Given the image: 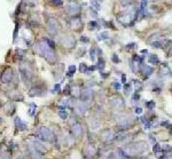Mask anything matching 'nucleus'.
<instances>
[{
  "label": "nucleus",
  "mask_w": 172,
  "mask_h": 159,
  "mask_svg": "<svg viewBox=\"0 0 172 159\" xmlns=\"http://www.w3.org/2000/svg\"><path fill=\"white\" fill-rule=\"evenodd\" d=\"M145 72H146V76H147V77H149V76H150V74L154 72V70L150 68V67H146V68H145Z\"/></svg>",
  "instance_id": "2f4dec72"
},
{
  "label": "nucleus",
  "mask_w": 172,
  "mask_h": 159,
  "mask_svg": "<svg viewBox=\"0 0 172 159\" xmlns=\"http://www.w3.org/2000/svg\"><path fill=\"white\" fill-rule=\"evenodd\" d=\"M54 1V5L55 6H60V5H62V2H63V0H53Z\"/></svg>",
  "instance_id": "c9c22d12"
},
{
  "label": "nucleus",
  "mask_w": 172,
  "mask_h": 159,
  "mask_svg": "<svg viewBox=\"0 0 172 159\" xmlns=\"http://www.w3.org/2000/svg\"><path fill=\"white\" fill-rule=\"evenodd\" d=\"M97 155V148L92 144H88L85 149H84V156L86 158H92L93 156Z\"/></svg>",
  "instance_id": "ddd939ff"
},
{
  "label": "nucleus",
  "mask_w": 172,
  "mask_h": 159,
  "mask_svg": "<svg viewBox=\"0 0 172 159\" xmlns=\"http://www.w3.org/2000/svg\"><path fill=\"white\" fill-rule=\"evenodd\" d=\"M20 73H21L22 79L25 81V84H28V81H30V80H31V78H32V76H33L32 70L28 68V65H26V67H24V65H21V67H20Z\"/></svg>",
  "instance_id": "0eeeda50"
},
{
  "label": "nucleus",
  "mask_w": 172,
  "mask_h": 159,
  "mask_svg": "<svg viewBox=\"0 0 172 159\" xmlns=\"http://www.w3.org/2000/svg\"><path fill=\"white\" fill-rule=\"evenodd\" d=\"M0 108H1V101H0Z\"/></svg>",
  "instance_id": "a18cd8bd"
},
{
  "label": "nucleus",
  "mask_w": 172,
  "mask_h": 159,
  "mask_svg": "<svg viewBox=\"0 0 172 159\" xmlns=\"http://www.w3.org/2000/svg\"><path fill=\"white\" fill-rule=\"evenodd\" d=\"M79 12H80V6H79V3H77V2H70V3L68 5V7H67V13H68L71 17H75L76 15H78Z\"/></svg>",
  "instance_id": "6e6552de"
},
{
  "label": "nucleus",
  "mask_w": 172,
  "mask_h": 159,
  "mask_svg": "<svg viewBox=\"0 0 172 159\" xmlns=\"http://www.w3.org/2000/svg\"><path fill=\"white\" fill-rule=\"evenodd\" d=\"M122 81H123V83H125V76H122Z\"/></svg>",
  "instance_id": "79ce46f5"
},
{
  "label": "nucleus",
  "mask_w": 172,
  "mask_h": 159,
  "mask_svg": "<svg viewBox=\"0 0 172 159\" xmlns=\"http://www.w3.org/2000/svg\"><path fill=\"white\" fill-rule=\"evenodd\" d=\"M75 71H76V67H75V65H70V67H69V72H68L67 76H68V77H73L75 74Z\"/></svg>",
  "instance_id": "cd10ccee"
},
{
  "label": "nucleus",
  "mask_w": 172,
  "mask_h": 159,
  "mask_svg": "<svg viewBox=\"0 0 172 159\" xmlns=\"http://www.w3.org/2000/svg\"><path fill=\"white\" fill-rule=\"evenodd\" d=\"M108 32H102L100 36H99V40H104V39H107L108 38Z\"/></svg>",
  "instance_id": "7c9ffc66"
},
{
  "label": "nucleus",
  "mask_w": 172,
  "mask_h": 159,
  "mask_svg": "<svg viewBox=\"0 0 172 159\" xmlns=\"http://www.w3.org/2000/svg\"><path fill=\"white\" fill-rule=\"evenodd\" d=\"M162 150H163V151H164L165 153H168V152H171V151H172V148L170 147V145H165V148H163Z\"/></svg>",
  "instance_id": "72a5a7b5"
},
{
  "label": "nucleus",
  "mask_w": 172,
  "mask_h": 159,
  "mask_svg": "<svg viewBox=\"0 0 172 159\" xmlns=\"http://www.w3.org/2000/svg\"><path fill=\"white\" fill-rule=\"evenodd\" d=\"M79 70H80V72H83V73H86V74H87V72H88V68L86 67V64H85V63H82V64H80Z\"/></svg>",
  "instance_id": "a878e982"
},
{
  "label": "nucleus",
  "mask_w": 172,
  "mask_h": 159,
  "mask_svg": "<svg viewBox=\"0 0 172 159\" xmlns=\"http://www.w3.org/2000/svg\"><path fill=\"white\" fill-rule=\"evenodd\" d=\"M16 159H25L24 157H19V158H16Z\"/></svg>",
  "instance_id": "37998d69"
},
{
  "label": "nucleus",
  "mask_w": 172,
  "mask_h": 159,
  "mask_svg": "<svg viewBox=\"0 0 172 159\" xmlns=\"http://www.w3.org/2000/svg\"><path fill=\"white\" fill-rule=\"evenodd\" d=\"M146 107H147L149 110H153L155 108V102L154 101H149V102H146Z\"/></svg>",
  "instance_id": "c756f323"
},
{
  "label": "nucleus",
  "mask_w": 172,
  "mask_h": 159,
  "mask_svg": "<svg viewBox=\"0 0 172 159\" xmlns=\"http://www.w3.org/2000/svg\"><path fill=\"white\" fill-rule=\"evenodd\" d=\"M88 26H90V30H95L99 28V24L95 21H92V22L88 23Z\"/></svg>",
  "instance_id": "bb28decb"
},
{
  "label": "nucleus",
  "mask_w": 172,
  "mask_h": 159,
  "mask_svg": "<svg viewBox=\"0 0 172 159\" xmlns=\"http://www.w3.org/2000/svg\"><path fill=\"white\" fill-rule=\"evenodd\" d=\"M26 152H28L29 157L31 159H45L44 153L40 152L39 150H37V149H36L33 145H31V144L26 145Z\"/></svg>",
  "instance_id": "39448f33"
},
{
  "label": "nucleus",
  "mask_w": 172,
  "mask_h": 159,
  "mask_svg": "<svg viewBox=\"0 0 172 159\" xmlns=\"http://www.w3.org/2000/svg\"><path fill=\"white\" fill-rule=\"evenodd\" d=\"M60 44L66 48H73L76 46V39L73 36H63L60 39Z\"/></svg>",
  "instance_id": "423d86ee"
},
{
  "label": "nucleus",
  "mask_w": 172,
  "mask_h": 159,
  "mask_svg": "<svg viewBox=\"0 0 172 159\" xmlns=\"http://www.w3.org/2000/svg\"><path fill=\"white\" fill-rule=\"evenodd\" d=\"M30 96H43L44 95V89L40 88V87H35L32 89H30V93H29Z\"/></svg>",
  "instance_id": "aec40b11"
},
{
  "label": "nucleus",
  "mask_w": 172,
  "mask_h": 159,
  "mask_svg": "<svg viewBox=\"0 0 172 159\" xmlns=\"http://www.w3.org/2000/svg\"><path fill=\"white\" fill-rule=\"evenodd\" d=\"M147 150H148L147 142H145V141H139V142L131 143L130 145H127V147L124 148V149H121L120 152L123 155L124 157L130 159L131 157H134V156H139V155L145 153Z\"/></svg>",
  "instance_id": "f257e3e1"
},
{
  "label": "nucleus",
  "mask_w": 172,
  "mask_h": 159,
  "mask_svg": "<svg viewBox=\"0 0 172 159\" xmlns=\"http://www.w3.org/2000/svg\"><path fill=\"white\" fill-rule=\"evenodd\" d=\"M37 136H38L39 141H43V142H53L55 138L53 131L48 127H40Z\"/></svg>",
  "instance_id": "7ed1b4c3"
},
{
  "label": "nucleus",
  "mask_w": 172,
  "mask_h": 159,
  "mask_svg": "<svg viewBox=\"0 0 172 159\" xmlns=\"http://www.w3.org/2000/svg\"><path fill=\"white\" fill-rule=\"evenodd\" d=\"M111 104H113V107L115 108V109H117V110H120V109H123L124 108V101L122 97H117V98H114L113 101H111Z\"/></svg>",
  "instance_id": "f3484780"
},
{
  "label": "nucleus",
  "mask_w": 172,
  "mask_h": 159,
  "mask_svg": "<svg viewBox=\"0 0 172 159\" xmlns=\"http://www.w3.org/2000/svg\"><path fill=\"white\" fill-rule=\"evenodd\" d=\"M46 26H47V31L52 37H55L59 34L60 31V24L57 22V20L55 17H48L46 21Z\"/></svg>",
  "instance_id": "20e7f679"
},
{
  "label": "nucleus",
  "mask_w": 172,
  "mask_h": 159,
  "mask_svg": "<svg viewBox=\"0 0 172 159\" xmlns=\"http://www.w3.org/2000/svg\"><path fill=\"white\" fill-rule=\"evenodd\" d=\"M30 144H31V145H33V147H35L37 150H39L40 152H43V153H45V152H46V148L44 147V144H43L39 140H32Z\"/></svg>",
  "instance_id": "dca6fc26"
},
{
  "label": "nucleus",
  "mask_w": 172,
  "mask_h": 159,
  "mask_svg": "<svg viewBox=\"0 0 172 159\" xmlns=\"http://www.w3.org/2000/svg\"><path fill=\"white\" fill-rule=\"evenodd\" d=\"M82 41H84V43H88V39L85 38V36H84V37H82Z\"/></svg>",
  "instance_id": "ea45409f"
},
{
  "label": "nucleus",
  "mask_w": 172,
  "mask_h": 159,
  "mask_svg": "<svg viewBox=\"0 0 172 159\" xmlns=\"http://www.w3.org/2000/svg\"><path fill=\"white\" fill-rule=\"evenodd\" d=\"M71 132H73V135L76 138H80L84 134V127H83V125L80 123H76L71 127Z\"/></svg>",
  "instance_id": "9d476101"
},
{
  "label": "nucleus",
  "mask_w": 172,
  "mask_h": 159,
  "mask_svg": "<svg viewBox=\"0 0 172 159\" xmlns=\"http://www.w3.org/2000/svg\"><path fill=\"white\" fill-rule=\"evenodd\" d=\"M70 23H71V28H73V29L75 28L76 30L80 29L82 25H83V24H82V21H80V19H73Z\"/></svg>",
  "instance_id": "412c9836"
},
{
  "label": "nucleus",
  "mask_w": 172,
  "mask_h": 159,
  "mask_svg": "<svg viewBox=\"0 0 172 159\" xmlns=\"http://www.w3.org/2000/svg\"><path fill=\"white\" fill-rule=\"evenodd\" d=\"M101 138L104 141V142H110L111 140L115 138V134L110 131V129H106L101 133Z\"/></svg>",
  "instance_id": "2eb2a0df"
},
{
  "label": "nucleus",
  "mask_w": 172,
  "mask_h": 159,
  "mask_svg": "<svg viewBox=\"0 0 172 159\" xmlns=\"http://www.w3.org/2000/svg\"><path fill=\"white\" fill-rule=\"evenodd\" d=\"M113 61H114L115 63H118V62H120V60H118V57H117L116 55H114V57H113Z\"/></svg>",
  "instance_id": "58836bf2"
},
{
  "label": "nucleus",
  "mask_w": 172,
  "mask_h": 159,
  "mask_svg": "<svg viewBox=\"0 0 172 159\" xmlns=\"http://www.w3.org/2000/svg\"><path fill=\"white\" fill-rule=\"evenodd\" d=\"M91 3H92V6H94L97 9H100V5L98 3V0H91Z\"/></svg>",
  "instance_id": "473e14b6"
},
{
  "label": "nucleus",
  "mask_w": 172,
  "mask_h": 159,
  "mask_svg": "<svg viewBox=\"0 0 172 159\" xmlns=\"http://www.w3.org/2000/svg\"><path fill=\"white\" fill-rule=\"evenodd\" d=\"M59 114H60V117H61L62 119H67V118H68V112H67L66 110H60V111H59Z\"/></svg>",
  "instance_id": "c85d7f7f"
},
{
  "label": "nucleus",
  "mask_w": 172,
  "mask_h": 159,
  "mask_svg": "<svg viewBox=\"0 0 172 159\" xmlns=\"http://www.w3.org/2000/svg\"><path fill=\"white\" fill-rule=\"evenodd\" d=\"M93 95H94V93L92 89H85V91H82V93H80V98L83 102L88 103L90 101H92Z\"/></svg>",
  "instance_id": "9b49d317"
},
{
  "label": "nucleus",
  "mask_w": 172,
  "mask_h": 159,
  "mask_svg": "<svg viewBox=\"0 0 172 159\" xmlns=\"http://www.w3.org/2000/svg\"><path fill=\"white\" fill-rule=\"evenodd\" d=\"M153 151H154L155 153H160V152H162L163 150H162V148H161V145H160L158 143H156V144L154 145V148H153Z\"/></svg>",
  "instance_id": "393cba45"
},
{
  "label": "nucleus",
  "mask_w": 172,
  "mask_h": 159,
  "mask_svg": "<svg viewBox=\"0 0 172 159\" xmlns=\"http://www.w3.org/2000/svg\"><path fill=\"white\" fill-rule=\"evenodd\" d=\"M13 77H14L13 70H12L10 68H7L5 71H3V72H2L1 77H0V80H1V83H2V84H8V83H10V81H12Z\"/></svg>",
  "instance_id": "1a4fd4ad"
},
{
  "label": "nucleus",
  "mask_w": 172,
  "mask_h": 159,
  "mask_svg": "<svg viewBox=\"0 0 172 159\" xmlns=\"http://www.w3.org/2000/svg\"><path fill=\"white\" fill-rule=\"evenodd\" d=\"M90 54H91V60L92 61H95V52H94V49H91Z\"/></svg>",
  "instance_id": "f704fd0d"
},
{
  "label": "nucleus",
  "mask_w": 172,
  "mask_h": 159,
  "mask_svg": "<svg viewBox=\"0 0 172 159\" xmlns=\"http://www.w3.org/2000/svg\"><path fill=\"white\" fill-rule=\"evenodd\" d=\"M147 7H148V0H142V2H141V8H140V14H141V15H146V13H147Z\"/></svg>",
  "instance_id": "5701e85b"
},
{
  "label": "nucleus",
  "mask_w": 172,
  "mask_h": 159,
  "mask_svg": "<svg viewBox=\"0 0 172 159\" xmlns=\"http://www.w3.org/2000/svg\"><path fill=\"white\" fill-rule=\"evenodd\" d=\"M88 125H90V127H91V131H98L99 128L101 127V123H100V120H99V119H95V118L90 119Z\"/></svg>",
  "instance_id": "a211bd4d"
},
{
  "label": "nucleus",
  "mask_w": 172,
  "mask_h": 159,
  "mask_svg": "<svg viewBox=\"0 0 172 159\" xmlns=\"http://www.w3.org/2000/svg\"><path fill=\"white\" fill-rule=\"evenodd\" d=\"M114 87L116 88V91H118V89H121V84H118V83H115V84H114Z\"/></svg>",
  "instance_id": "e433bc0d"
},
{
  "label": "nucleus",
  "mask_w": 172,
  "mask_h": 159,
  "mask_svg": "<svg viewBox=\"0 0 172 159\" xmlns=\"http://www.w3.org/2000/svg\"><path fill=\"white\" fill-rule=\"evenodd\" d=\"M133 119L132 118H123V119H121L120 120V123H118V127L124 131V129H127V128H130L131 126H133Z\"/></svg>",
  "instance_id": "f8f14e48"
},
{
  "label": "nucleus",
  "mask_w": 172,
  "mask_h": 159,
  "mask_svg": "<svg viewBox=\"0 0 172 159\" xmlns=\"http://www.w3.org/2000/svg\"><path fill=\"white\" fill-rule=\"evenodd\" d=\"M0 159H12L10 153H8L7 151H0Z\"/></svg>",
  "instance_id": "b1692460"
},
{
  "label": "nucleus",
  "mask_w": 172,
  "mask_h": 159,
  "mask_svg": "<svg viewBox=\"0 0 172 159\" xmlns=\"http://www.w3.org/2000/svg\"><path fill=\"white\" fill-rule=\"evenodd\" d=\"M148 62H149V64L156 65V64H158V63H160V60H158L157 55H155V54H151V55L148 57Z\"/></svg>",
  "instance_id": "4be33fe9"
},
{
  "label": "nucleus",
  "mask_w": 172,
  "mask_h": 159,
  "mask_svg": "<svg viewBox=\"0 0 172 159\" xmlns=\"http://www.w3.org/2000/svg\"><path fill=\"white\" fill-rule=\"evenodd\" d=\"M99 2H102V1H103V0H98Z\"/></svg>",
  "instance_id": "c03bdc74"
},
{
  "label": "nucleus",
  "mask_w": 172,
  "mask_h": 159,
  "mask_svg": "<svg viewBox=\"0 0 172 159\" xmlns=\"http://www.w3.org/2000/svg\"><path fill=\"white\" fill-rule=\"evenodd\" d=\"M36 52L38 54H40L50 64H55V62L57 61L56 53L54 52V49L48 47L45 41H39V43L36 44Z\"/></svg>",
  "instance_id": "f03ea898"
},
{
  "label": "nucleus",
  "mask_w": 172,
  "mask_h": 159,
  "mask_svg": "<svg viewBox=\"0 0 172 159\" xmlns=\"http://www.w3.org/2000/svg\"><path fill=\"white\" fill-rule=\"evenodd\" d=\"M135 114H142V109H141V108H135Z\"/></svg>",
  "instance_id": "4c0bfd02"
},
{
  "label": "nucleus",
  "mask_w": 172,
  "mask_h": 159,
  "mask_svg": "<svg viewBox=\"0 0 172 159\" xmlns=\"http://www.w3.org/2000/svg\"><path fill=\"white\" fill-rule=\"evenodd\" d=\"M87 110H88V105H87V103H85V102H83V101L79 102V103L76 105V111L80 114V116L86 114Z\"/></svg>",
  "instance_id": "4468645a"
},
{
  "label": "nucleus",
  "mask_w": 172,
  "mask_h": 159,
  "mask_svg": "<svg viewBox=\"0 0 172 159\" xmlns=\"http://www.w3.org/2000/svg\"><path fill=\"white\" fill-rule=\"evenodd\" d=\"M15 126H16V128L19 131H25L28 128V125L25 124L24 121L21 120V118H16L15 119Z\"/></svg>",
  "instance_id": "6ab92c4d"
},
{
  "label": "nucleus",
  "mask_w": 172,
  "mask_h": 159,
  "mask_svg": "<svg viewBox=\"0 0 172 159\" xmlns=\"http://www.w3.org/2000/svg\"><path fill=\"white\" fill-rule=\"evenodd\" d=\"M54 91H60V84H57V85L54 87Z\"/></svg>",
  "instance_id": "a19ab883"
}]
</instances>
